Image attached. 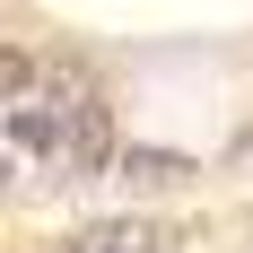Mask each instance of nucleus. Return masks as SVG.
I'll return each instance as SVG.
<instances>
[{
	"instance_id": "nucleus-3",
	"label": "nucleus",
	"mask_w": 253,
	"mask_h": 253,
	"mask_svg": "<svg viewBox=\"0 0 253 253\" xmlns=\"http://www.w3.org/2000/svg\"><path fill=\"white\" fill-rule=\"evenodd\" d=\"M105 175H123V183H140V192H166V183H183V175H201L192 157H175V149H123Z\"/></svg>"
},
{
	"instance_id": "nucleus-4",
	"label": "nucleus",
	"mask_w": 253,
	"mask_h": 253,
	"mask_svg": "<svg viewBox=\"0 0 253 253\" xmlns=\"http://www.w3.org/2000/svg\"><path fill=\"white\" fill-rule=\"evenodd\" d=\"M9 140H18V149H44V157H52V149H61V123H52L44 105H26V96H18V114H9Z\"/></svg>"
},
{
	"instance_id": "nucleus-5",
	"label": "nucleus",
	"mask_w": 253,
	"mask_h": 253,
	"mask_svg": "<svg viewBox=\"0 0 253 253\" xmlns=\"http://www.w3.org/2000/svg\"><path fill=\"white\" fill-rule=\"evenodd\" d=\"M26 87H35V52H18V44H0V105H18Z\"/></svg>"
},
{
	"instance_id": "nucleus-1",
	"label": "nucleus",
	"mask_w": 253,
	"mask_h": 253,
	"mask_svg": "<svg viewBox=\"0 0 253 253\" xmlns=\"http://www.w3.org/2000/svg\"><path fill=\"white\" fill-rule=\"evenodd\" d=\"M52 157H70V183H96L105 166H114V114H105V96H79L70 105V131H61Z\"/></svg>"
},
{
	"instance_id": "nucleus-2",
	"label": "nucleus",
	"mask_w": 253,
	"mask_h": 253,
	"mask_svg": "<svg viewBox=\"0 0 253 253\" xmlns=\"http://www.w3.org/2000/svg\"><path fill=\"white\" fill-rule=\"evenodd\" d=\"M166 245H175V236L157 227V218H105V227H87L70 253H166Z\"/></svg>"
},
{
	"instance_id": "nucleus-6",
	"label": "nucleus",
	"mask_w": 253,
	"mask_h": 253,
	"mask_svg": "<svg viewBox=\"0 0 253 253\" xmlns=\"http://www.w3.org/2000/svg\"><path fill=\"white\" fill-rule=\"evenodd\" d=\"M0 183H9V157H0Z\"/></svg>"
}]
</instances>
